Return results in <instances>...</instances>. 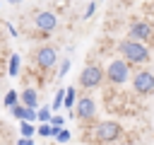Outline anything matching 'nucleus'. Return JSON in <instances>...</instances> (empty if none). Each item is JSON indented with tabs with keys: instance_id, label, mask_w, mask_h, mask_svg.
I'll list each match as a JSON object with an SVG mask.
<instances>
[{
	"instance_id": "obj_1",
	"label": "nucleus",
	"mask_w": 154,
	"mask_h": 145,
	"mask_svg": "<svg viewBox=\"0 0 154 145\" xmlns=\"http://www.w3.org/2000/svg\"><path fill=\"white\" fill-rule=\"evenodd\" d=\"M118 51H120V56H123L130 65H144V63H149V58H152L149 46H147L144 41H137V39H123V41L118 44Z\"/></svg>"
},
{
	"instance_id": "obj_2",
	"label": "nucleus",
	"mask_w": 154,
	"mask_h": 145,
	"mask_svg": "<svg viewBox=\"0 0 154 145\" xmlns=\"http://www.w3.org/2000/svg\"><path fill=\"white\" fill-rule=\"evenodd\" d=\"M106 80L111 85H125L130 80V63L120 56V58H113L108 65H106Z\"/></svg>"
},
{
	"instance_id": "obj_3",
	"label": "nucleus",
	"mask_w": 154,
	"mask_h": 145,
	"mask_svg": "<svg viewBox=\"0 0 154 145\" xmlns=\"http://www.w3.org/2000/svg\"><path fill=\"white\" fill-rule=\"evenodd\" d=\"M103 68L99 65V63H89V65H84L82 68V72H79V87H84V89H96L101 82H103Z\"/></svg>"
},
{
	"instance_id": "obj_4",
	"label": "nucleus",
	"mask_w": 154,
	"mask_h": 145,
	"mask_svg": "<svg viewBox=\"0 0 154 145\" xmlns=\"http://www.w3.org/2000/svg\"><path fill=\"white\" fill-rule=\"evenodd\" d=\"M123 135V128L118 121H101L94 128V138H99V143H116Z\"/></svg>"
},
{
	"instance_id": "obj_5",
	"label": "nucleus",
	"mask_w": 154,
	"mask_h": 145,
	"mask_svg": "<svg viewBox=\"0 0 154 145\" xmlns=\"http://www.w3.org/2000/svg\"><path fill=\"white\" fill-rule=\"evenodd\" d=\"M132 89L137 92V94H152L154 92V72L152 70H144V68H140L135 75H132Z\"/></svg>"
},
{
	"instance_id": "obj_6",
	"label": "nucleus",
	"mask_w": 154,
	"mask_h": 145,
	"mask_svg": "<svg viewBox=\"0 0 154 145\" xmlns=\"http://www.w3.org/2000/svg\"><path fill=\"white\" fill-rule=\"evenodd\" d=\"M128 34L130 39H137V41H154V27L147 22V19H132L130 27H128Z\"/></svg>"
},
{
	"instance_id": "obj_7",
	"label": "nucleus",
	"mask_w": 154,
	"mask_h": 145,
	"mask_svg": "<svg viewBox=\"0 0 154 145\" xmlns=\"http://www.w3.org/2000/svg\"><path fill=\"white\" fill-rule=\"evenodd\" d=\"M72 114L77 116V118H82V121H89V118H94L96 116V102L91 99V97H79L77 102H75V106H72Z\"/></svg>"
},
{
	"instance_id": "obj_8",
	"label": "nucleus",
	"mask_w": 154,
	"mask_h": 145,
	"mask_svg": "<svg viewBox=\"0 0 154 145\" xmlns=\"http://www.w3.org/2000/svg\"><path fill=\"white\" fill-rule=\"evenodd\" d=\"M34 60L41 70H51L55 63H58V51L53 46H41L36 53H34Z\"/></svg>"
},
{
	"instance_id": "obj_9",
	"label": "nucleus",
	"mask_w": 154,
	"mask_h": 145,
	"mask_svg": "<svg viewBox=\"0 0 154 145\" xmlns=\"http://www.w3.org/2000/svg\"><path fill=\"white\" fill-rule=\"evenodd\" d=\"M34 24H36V29H38L41 34H51V31L58 27V17H55L53 12H48V10H41V12L34 14Z\"/></svg>"
},
{
	"instance_id": "obj_10",
	"label": "nucleus",
	"mask_w": 154,
	"mask_h": 145,
	"mask_svg": "<svg viewBox=\"0 0 154 145\" xmlns=\"http://www.w3.org/2000/svg\"><path fill=\"white\" fill-rule=\"evenodd\" d=\"M10 111H12V116L19 118V121H36V109L24 106L22 102H17L14 106H10Z\"/></svg>"
},
{
	"instance_id": "obj_11",
	"label": "nucleus",
	"mask_w": 154,
	"mask_h": 145,
	"mask_svg": "<svg viewBox=\"0 0 154 145\" xmlns=\"http://www.w3.org/2000/svg\"><path fill=\"white\" fill-rule=\"evenodd\" d=\"M19 102H22L24 106H29V109H36V106H38V92H36L34 87H26V89L19 94Z\"/></svg>"
},
{
	"instance_id": "obj_12",
	"label": "nucleus",
	"mask_w": 154,
	"mask_h": 145,
	"mask_svg": "<svg viewBox=\"0 0 154 145\" xmlns=\"http://www.w3.org/2000/svg\"><path fill=\"white\" fill-rule=\"evenodd\" d=\"M75 102H77V92H75V87H67V89H65V99H63V106H67V111H72Z\"/></svg>"
},
{
	"instance_id": "obj_13",
	"label": "nucleus",
	"mask_w": 154,
	"mask_h": 145,
	"mask_svg": "<svg viewBox=\"0 0 154 145\" xmlns=\"http://www.w3.org/2000/svg\"><path fill=\"white\" fill-rule=\"evenodd\" d=\"M55 133H58V128H53V126H51L48 121L38 126V135H41V138H53Z\"/></svg>"
},
{
	"instance_id": "obj_14",
	"label": "nucleus",
	"mask_w": 154,
	"mask_h": 145,
	"mask_svg": "<svg viewBox=\"0 0 154 145\" xmlns=\"http://www.w3.org/2000/svg\"><path fill=\"white\" fill-rule=\"evenodd\" d=\"M19 75V53H12L10 56V77H17Z\"/></svg>"
},
{
	"instance_id": "obj_15",
	"label": "nucleus",
	"mask_w": 154,
	"mask_h": 145,
	"mask_svg": "<svg viewBox=\"0 0 154 145\" xmlns=\"http://www.w3.org/2000/svg\"><path fill=\"white\" fill-rule=\"evenodd\" d=\"M63 99H65V89H58V92H55V97H53V104H51V109H53V111H58V109L63 106Z\"/></svg>"
},
{
	"instance_id": "obj_16",
	"label": "nucleus",
	"mask_w": 154,
	"mask_h": 145,
	"mask_svg": "<svg viewBox=\"0 0 154 145\" xmlns=\"http://www.w3.org/2000/svg\"><path fill=\"white\" fill-rule=\"evenodd\" d=\"M19 133L26 135V138H31V135H34V126H31V121H19Z\"/></svg>"
},
{
	"instance_id": "obj_17",
	"label": "nucleus",
	"mask_w": 154,
	"mask_h": 145,
	"mask_svg": "<svg viewBox=\"0 0 154 145\" xmlns=\"http://www.w3.org/2000/svg\"><path fill=\"white\" fill-rule=\"evenodd\" d=\"M17 102H19V94H17V92H14V89H10V92H7V94H5V106H7V109H10V106H14V104H17Z\"/></svg>"
},
{
	"instance_id": "obj_18",
	"label": "nucleus",
	"mask_w": 154,
	"mask_h": 145,
	"mask_svg": "<svg viewBox=\"0 0 154 145\" xmlns=\"http://www.w3.org/2000/svg\"><path fill=\"white\" fill-rule=\"evenodd\" d=\"M53 138H55L58 143H67V140H70L72 135H70V130H67V128H58V133H55Z\"/></svg>"
},
{
	"instance_id": "obj_19",
	"label": "nucleus",
	"mask_w": 154,
	"mask_h": 145,
	"mask_svg": "<svg viewBox=\"0 0 154 145\" xmlns=\"http://www.w3.org/2000/svg\"><path fill=\"white\" fill-rule=\"evenodd\" d=\"M36 118H38L41 123H46V121L51 118V109H48V106H41V109L36 111Z\"/></svg>"
},
{
	"instance_id": "obj_20",
	"label": "nucleus",
	"mask_w": 154,
	"mask_h": 145,
	"mask_svg": "<svg viewBox=\"0 0 154 145\" xmlns=\"http://www.w3.org/2000/svg\"><path fill=\"white\" fill-rule=\"evenodd\" d=\"M48 123H51L53 128H63V126H65V118L55 114V116H51V118H48Z\"/></svg>"
},
{
	"instance_id": "obj_21",
	"label": "nucleus",
	"mask_w": 154,
	"mask_h": 145,
	"mask_svg": "<svg viewBox=\"0 0 154 145\" xmlns=\"http://www.w3.org/2000/svg\"><path fill=\"white\" fill-rule=\"evenodd\" d=\"M67 70H70V60H63V63H60V70H58V77H65Z\"/></svg>"
},
{
	"instance_id": "obj_22",
	"label": "nucleus",
	"mask_w": 154,
	"mask_h": 145,
	"mask_svg": "<svg viewBox=\"0 0 154 145\" xmlns=\"http://www.w3.org/2000/svg\"><path fill=\"white\" fill-rule=\"evenodd\" d=\"M94 10H96V2H89V5H87V10H84V19H89V17L94 14Z\"/></svg>"
},
{
	"instance_id": "obj_23",
	"label": "nucleus",
	"mask_w": 154,
	"mask_h": 145,
	"mask_svg": "<svg viewBox=\"0 0 154 145\" xmlns=\"http://www.w3.org/2000/svg\"><path fill=\"white\" fill-rule=\"evenodd\" d=\"M17 145H34V140H31V138H26V135H22V138L17 140Z\"/></svg>"
},
{
	"instance_id": "obj_24",
	"label": "nucleus",
	"mask_w": 154,
	"mask_h": 145,
	"mask_svg": "<svg viewBox=\"0 0 154 145\" xmlns=\"http://www.w3.org/2000/svg\"><path fill=\"white\" fill-rule=\"evenodd\" d=\"M7 2H14V5H17V2H22V0H7Z\"/></svg>"
},
{
	"instance_id": "obj_25",
	"label": "nucleus",
	"mask_w": 154,
	"mask_h": 145,
	"mask_svg": "<svg viewBox=\"0 0 154 145\" xmlns=\"http://www.w3.org/2000/svg\"><path fill=\"white\" fill-rule=\"evenodd\" d=\"M152 10H154V2H152Z\"/></svg>"
}]
</instances>
